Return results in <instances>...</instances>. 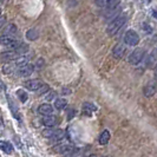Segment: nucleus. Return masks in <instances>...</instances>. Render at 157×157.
Here are the masks:
<instances>
[{
  "instance_id": "a211bd4d",
  "label": "nucleus",
  "mask_w": 157,
  "mask_h": 157,
  "mask_svg": "<svg viewBox=\"0 0 157 157\" xmlns=\"http://www.w3.org/2000/svg\"><path fill=\"white\" fill-rule=\"evenodd\" d=\"M39 37V33L36 29H30L29 31L26 32V38L29 40H36Z\"/></svg>"
},
{
  "instance_id": "b1692460",
  "label": "nucleus",
  "mask_w": 157,
  "mask_h": 157,
  "mask_svg": "<svg viewBox=\"0 0 157 157\" xmlns=\"http://www.w3.org/2000/svg\"><path fill=\"white\" fill-rule=\"evenodd\" d=\"M108 2H109V0H96V5L99 7H105Z\"/></svg>"
},
{
  "instance_id": "a878e982",
  "label": "nucleus",
  "mask_w": 157,
  "mask_h": 157,
  "mask_svg": "<svg viewBox=\"0 0 157 157\" xmlns=\"http://www.w3.org/2000/svg\"><path fill=\"white\" fill-rule=\"evenodd\" d=\"M143 31L147 32V33H151L152 30H151V27H150L148 24H143Z\"/></svg>"
},
{
  "instance_id": "c85d7f7f",
  "label": "nucleus",
  "mask_w": 157,
  "mask_h": 157,
  "mask_svg": "<svg viewBox=\"0 0 157 157\" xmlns=\"http://www.w3.org/2000/svg\"><path fill=\"white\" fill-rule=\"evenodd\" d=\"M90 157H98V156H96V155H92V156H90Z\"/></svg>"
},
{
  "instance_id": "9d476101",
  "label": "nucleus",
  "mask_w": 157,
  "mask_h": 157,
  "mask_svg": "<svg viewBox=\"0 0 157 157\" xmlns=\"http://www.w3.org/2000/svg\"><path fill=\"white\" fill-rule=\"evenodd\" d=\"M124 53H125V46L122 45V44H117L112 48V56L116 59H121L124 56Z\"/></svg>"
},
{
  "instance_id": "6e6552de",
  "label": "nucleus",
  "mask_w": 157,
  "mask_h": 157,
  "mask_svg": "<svg viewBox=\"0 0 157 157\" xmlns=\"http://www.w3.org/2000/svg\"><path fill=\"white\" fill-rule=\"evenodd\" d=\"M53 150L58 154H62V155H71L76 150V148L71 144H59V145L55 147Z\"/></svg>"
},
{
  "instance_id": "20e7f679",
  "label": "nucleus",
  "mask_w": 157,
  "mask_h": 157,
  "mask_svg": "<svg viewBox=\"0 0 157 157\" xmlns=\"http://www.w3.org/2000/svg\"><path fill=\"white\" fill-rule=\"evenodd\" d=\"M0 45L8 47L10 50H14V48L20 46L21 43L16 40L14 38H12L11 36H2V37H0Z\"/></svg>"
},
{
  "instance_id": "39448f33",
  "label": "nucleus",
  "mask_w": 157,
  "mask_h": 157,
  "mask_svg": "<svg viewBox=\"0 0 157 157\" xmlns=\"http://www.w3.org/2000/svg\"><path fill=\"white\" fill-rule=\"evenodd\" d=\"M143 57H144V50L143 48H136L129 56V63L131 65H137L142 62Z\"/></svg>"
},
{
  "instance_id": "9b49d317",
  "label": "nucleus",
  "mask_w": 157,
  "mask_h": 157,
  "mask_svg": "<svg viewBox=\"0 0 157 157\" xmlns=\"http://www.w3.org/2000/svg\"><path fill=\"white\" fill-rule=\"evenodd\" d=\"M41 122H43V124L47 128H52V126H55L57 124V117L53 116L52 113L51 115H46L45 117H43L41 119Z\"/></svg>"
},
{
  "instance_id": "2eb2a0df",
  "label": "nucleus",
  "mask_w": 157,
  "mask_h": 157,
  "mask_svg": "<svg viewBox=\"0 0 157 157\" xmlns=\"http://www.w3.org/2000/svg\"><path fill=\"white\" fill-rule=\"evenodd\" d=\"M0 149L6 154H12L13 152V145L10 142H0Z\"/></svg>"
},
{
  "instance_id": "f03ea898",
  "label": "nucleus",
  "mask_w": 157,
  "mask_h": 157,
  "mask_svg": "<svg viewBox=\"0 0 157 157\" xmlns=\"http://www.w3.org/2000/svg\"><path fill=\"white\" fill-rule=\"evenodd\" d=\"M43 136L45 138H51V140H55V141H59L64 137V131L62 129L48 128V129L43 131Z\"/></svg>"
},
{
  "instance_id": "dca6fc26",
  "label": "nucleus",
  "mask_w": 157,
  "mask_h": 157,
  "mask_svg": "<svg viewBox=\"0 0 157 157\" xmlns=\"http://www.w3.org/2000/svg\"><path fill=\"white\" fill-rule=\"evenodd\" d=\"M157 63V48H155L148 57V66L152 67Z\"/></svg>"
},
{
  "instance_id": "aec40b11",
  "label": "nucleus",
  "mask_w": 157,
  "mask_h": 157,
  "mask_svg": "<svg viewBox=\"0 0 157 157\" xmlns=\"http://www.w3.org/2000/svg\"><path fill=\"white\" fill-rule=\"evenodd\" d=\"M17 96L19 97V99H20L21 103H25L27 101V98H29V97H27V94H26L24 90H18V91H17Z\"/></svg>"
},
{
  "instance_id": "7c9ffc66",
  "label": "nucleus",
  "mask_w": 157,
  "mask_h": 157,
  "mask_svg": "<svg viewBox=\"0 0 157 157\" xmlns=\"http://www.w3.org/2000/svg\"><path fill=\"white\" fill-rule=\"evenodd\" d=\"M156 76H157V69H156Z\"/></svg>"
},
{
  "instance_id": "bb28decb",
  "label": "nucleus",
  "mask_w": 157,
  "mask_h": 157,
  "mask_svg": "<svg viewBox=\"0 0 157 157\" xmlns=\"http://www.w3.org/2000/svg\"><path fill=\"white\" fill-rule=\"evenodd\" d=\"M5 21H6V17L1 16L0 17V29L4 26V24H5Z\"/></svg>"
},
{
  "instance_id": "6ab92c4d",
  "label": "nucleus",
  "mask_w": 157,
  "mask_h": 157,
  "mask_svg": "<svg viewBox=\"0 0 157 157\" xmlns=\"http://www.w3.org/2000/svg\"><path fill=\"white\" fill-rule=\"evenodd\" d=\"M4 33H5V36H11V34H14V33H17V27L14 24H10L7 26V29L4 31Z\"/></svg>"
},
{
  "instance_id": "4468645a",
  "label": "nucleus",
  "mask_w": 157,
  "mask_h": 157,
  "mask_svg": "<svg viewBox=\"0 0 157 157\" xmlns=\"http://www.w3.org/2000/svg\"><path fill=\"white\" fill-rule=\"evenodd\" d=\"M110 141V132L108 130H104L101 136H99V144L101 145H106Z\"/></svg>"
},
{
  "instance_id": "412c9836",
  "label": "nucleus",
  "mask_w": 157,
  "mask_h": 157,
  "mask_svg": "<svg viewBox=\"0 0 157 157\" xmlns=\"http://www.w3.org/2000/svg\"><path fill=\"white\" fill-rule=\"evenodd\" d=\"M2 70H4V73H12L13 71H14V65H12V64H6L4 67H2Z\"/></svg>"
},
{
  "instance_id": "cd10ccee",
  "label": "nucleus",
  "mask_w": 157,
  "mask_h": 157,
  "mask_svg": "<svg viewBox=\"0 0 157 157\" xmlns=\"http://www.w3.org/2000/svg\"><path fill=\"white\" fill-rule=\"evenodd\" d=\"M152 16H154L157 19V11H154V12H152Z\"/></svg>"
},
{
  "instance_id": "f3484780",
  "label": "nucleus",
  "mask_w": 157,
  "mask_h": 157,
  "mask_svg": "<svg viewBox=\"0 0 157 157\" xmlns=\"http://www.w3.org/2000/svg\"><path fill=\"white\" fill-rule=\"evenodd\" d=\"M66 105H67V101H66V99H64V98H58V99H56V102H55L56 109L63 110V109L66 108Z\"/></svg>"
},
{
  "instance_id": "f257e3e1",
  "label": "nucleus",
  "mask_w": 157,
  "mask_h": 157,
  "mask_svg": "<svg viewBox=\"0 0 157 157\" xmlns=\"http://www.w3.org/2000/svg\"><path fill=\"white\" fill-rule=\"evenodd\" d=\"M126 19H128V18H126L125 14H121V16L116 17V18L110 23V25L108 26L106 33H108L109 36H115V34L124 26V24L126 23Z\"/></svg>"
},
{
  "instance_id": "f8f14e48",
  "label": "nucleus",
  "mask_w": 157,
  "mask_h": 157,
  "mask_svg": "<svg viewBox=\"0 0 157 157\" xmlns=\"http://www.w3.org/2000/svg\"><path fill=\"white\" fill-rule=\"evenodd\" d=\"M38 112H39L40 115H43V116L51 115V113L53 112V108H52V105L45 103V104H41L39 108H38Z\"/></svg>"
},
{
  "instance_id": "4be33fe9",
  "label": "nucleus",
  "mask_w": 157,
  "mask_h": 157,
  "mask_svg": "<svg viewBox=\"0 0 157 157\" xmlns=\"http://www.w3.org/2000/svg\"><path fill=\"white\" fill-rule=\"evenodd\" d=\"M70 157H86V155H85V152H84L83 150H79V151L75 150V151L71 154Z\"/></svg>"
},
{
  "instance_id": "423d86ee",
  "label": "nucleus",
  "mask_w": 157,
  "mask_h": 157,
  "mask_svg": "<svg viewBox=\"0 0 157 157\" xmlns=\"http://www.w3.org/2000/svg\"><path fill=\"white\" fill-rule=\"evenodd\" d=\"M156 92H157V80L152 79V80H150L149 83L144 86L143 94H144V96L147 98H150V97H152Z\"/></svg>"
},
{
  "instance_id": "1a4fd4ad",
  "label": "nucleus",
  "mask_w": 157,
  "mask_h": 157,
  "mask_svg": "<svg viewBox=\"0 0 157 157\" xmlns=\"http://www.w3.org/2000/svg\"><path fill=\"white\" fill-rule=\"evenodd\" d=\"M41 85H43V82L39 79H30L24 83V86L30 91H38Z\"/></svg>"
},
{
  "instance_id": "7ed1b4c3",
  "label": "nucleus",
  "mask_w": 157,
  "mask_h": 157,
  "mask_svg": "<svg viewBox=\"0 0 157 157\" xmlns=\"http://www.w3.org/2000/svg\"><path fill=\"white\" fill-rule=\"evenodd\" d=\"M124 43L129 46H136L140 43V36L134 30H129L124 34Z\"/></svg>"
},
{
  "instance_id": "393cba45",
  "label": "nucleus",
  "mask_w": 157,
  "mask_h": 157,
  "mask_svg": "<svg viewBox=\"0 0 157 157\" xmlns=\"http://www.w3.org/2000/svg\"><path fill=\"white\" fill-rule=\"evenodd\" d=\"M48 85H45V84H43L41 86H40V89L38 90V94H45V92H47L48 91Z\"/></svg>"
},
{
  "instance_id": "c756f323",
  "label": "nucleus",
  "mask_w": 157,
  "mask_h": 157,
  "mask_svg": "<svg viewBox=\"0 0 157 157\" xmlns=\"http://www.w3.org/2000/svg\"><path fill=\"white\" fill-rule=\"evenodd\" d=\"M0 14H1V8H0Z\"/></svg>"
},
{
  "instance_id": "5701e85b",
  "label": "nucleus",
  "mask_w": 157,
  "mask_h": 157,
  "mask_svg": "<svg viewBox=\"0 0 157 157\" xmlns=\"http://www.w3.org/2000/svg\"><path fill=\"white\" fill-rule=\"evenodd\" d=\"M55 97H56L55 91H48V94H45V99H46V101H52Z\"/></svg>"
},
{
  "instance_id": "ddd939ff",
  "label": "nucleus",
  "mask_w": 157,
  "mask_h": 157,
  "mask_svg": "<svg viewBox=\"0 0 157 157\" xmlns=\"http://www.w3.org/2000/svg\"><path fill=\"white\" fill-rule=\"evenodd\" d=\"M94 111H97V106L94 105V104H92V103H84L83 104V112L85 113V115H87V116H90L92 112H94Z\"/></svg>"
},
{
  "instance_id": "0eeeda50",
  "label": "nucleus",
  "mask_w": 157,
  "mask_h": 157,
  "mask_svg": "<svg viewBox=\"0 0 157 157\" xmlns=\"http://www.w3.org/2000/svg\"><path fill=\"white\" fill-rule=\"evenodd\" d=\"M34 71V66L32 64H24L21 66L18 67V71H17V75L20 76V77H29L31 76Z\"/></svg>"
}]
</instances>
